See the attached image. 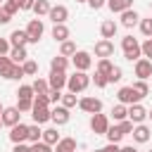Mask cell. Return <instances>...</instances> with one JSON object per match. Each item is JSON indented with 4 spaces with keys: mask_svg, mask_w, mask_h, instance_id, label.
<instances>
[{
    "mask_svg": "<svg viewBox=\"0 0 152 152\" xmlns=\"http://www.w3.org/2000/svg\"><path fill=\"white\" fill-rule=\"evenodd\" d=\"M121 50H124V59H128L133 64L142 57V48H140L138 38H133V36H124L121 38Z\"/></svg>",
    "mask_w": 152,
    "mask_h": 152,
    "instance_id": "1",
    "label": "cell"
},
{
    "mask_svg": "<svg viewBox=\"0 0 152 152\" xmlns=\"http://www.w3.org/2000/svg\"><path fill=\"white\" fill-rule=\"evenodd\" d=\"M90 81H93V78L88 76V71H74V74L66 78V90L74 93V95H76V93H83V90L90 86Z\"/></svg>",
    "mask_w": 152,
    "mask_h": 152,
    "instance_id": "2",
    "label": "cell"
},
{
    "mask_svg": "<svg viewBox=\"0 0 152 152\" xmlns=\"http://www.w3.org/2000/svg\"><path fill=\"white\" fill-rule=\"evenodd\" d=\"M116 100H119V104H126V107H131V104H138L142 97L138 95V90H135L133 86H121V88L116 90Z\"/></svg>",
    "mask_w": 152,
    "mask_h": 152,
    "instance_id": "3",
    "label": "cell"
},
{
    "mask_svg": "<svg viewBox=\"0 0 152 152\" xmlns=\"http://www.w3.org/2000/svg\"><path fill=\"white\" fill-rule=\"evenodd\" d=\"M78 109L81 112H86V114H100L102 112V100H97V97H90V95H86V97H81L78 100Z\"/></svg>",
    "mask_w": 152,
    "mask_h": 152,
    "instance_id": "4",
    "label": "cell"
},
{
    "mask_svg": "<svg viewBox=\"0 0 152 152\" xmlns=\"http://www.w3.org/2000/svg\"><path fill=\"white\" fill-rule=\"evenodd\" d=\"M26 33H28V43H38L40 38H43V33H45V26H43V21L36 17V19H31L28 24H26Z\"/></svg>",
    "mask_w": 152,
    "mask_h": 152,
    "instance_id": "5",
    "label": "cell"
},
{
    "mask_svg": "<svg viewBox=\"0 0 152 152\" xmlns=\"http://www.w3.org/2000/svg\"><path fill=\"white\" fill-rule=\"evenodd\" d=\"M71 64H74V69H76V71H88V69L93 66V57H90V52L78 50V52L71 57Z\"/></svg>",
    "mask_w": 152,
    "mask_h": 152,
    "instance_id": "6",
    "label": "cell"
},
{
    "mask_svg": "<svg viewBox=\"0 0 152 152\" xmlns=\"http://www.w3.org/2000/svg\"><path fill=\"white\" fill-rule=\"evenodd\" d=\"M107 128H109V119H107V114H93L90 116V131L95 133V135H104L107 133Z\"/></svg>",
    "mask_w": 152,
    "mask_h": 152,
    "instance_id": "7",
    "label": "cell"
},
{
    "mask_svg": "<svg viewBox=\"0 0 152 152\" xmlns=\"http://www.w3.org/2000/svg\"><path fill=\"white\" fill-rule=\"evenodd\" d=\"M133 71H135L138 81H147V78H152V62L145 59V57H140V59L133 64Z\"/></svg>",
    "mask_w": 152,
    "mask_h": 152,
    "instance_id": "8",
    "label": "cell"
},
{
    "mask_svg": "<svg viewBox=\"0 0 152 152\" xmlns=\"http://www.w3.org/2000/svg\"><path fill=\"white\" fill-rule=\"evenodd\" d=\"M10 140L12 145H19V142H28V126L26 124H17L10 128Z\"/></svg>",
    "mask_w": 152,
    "mask_h": 152,
    "instance_id": "9",
    "label": "cell"
},
{
    "mask_svg": "<svg viewBox=\"0 0 152 152\" xmlns=\"http://www.w3.org/2000/svg\"><path fill=\"white\" fill-rule=\"evenodd\" d=\"M0 116H2V126H10V128H12V126L21 124V112H19L17 107H5Z\"/></svg>",
    "mask_w": 152,
    "mask_h": 152,
    "instance_id": "10",
    "label": "cell"
},
{
    "mask_svg": "<svg viewBox=\"0 0 152 152\" xmlns=\"http://www.w3.org/2000/svg\"><path fill=\"white\" fill-rule=\"evenodd\" d=\"M114 55V43L112 40H97L95 43V57H100V59H109Z\"/></svg>",
    "mask_w": 152,
    "mask_h": 152,
    "instance_id": "11",
    "label": "cell"
},
{
    "mask_svg": "<svg viewBox=\"0 0 152 152\" xmlns=\"http://www.w3.org/2000/svg\"><path fill=\"white\" fill-rule=\"evenodd\" d=\"M66 71H50L48 76V83H50V90H62L66 88Z\"/></svg>",
    "mask_w": 152,
    "mask_h": 152,
    "instance_id": "12",
    "label": "cell"
},
{
    "mask_svg": "<svg viewBox=\"0 0 152 152\" xmlns=\"http://www.w3.org/2000/svg\"><path fill=\"white\" fill-rule=\"evenodd\" d=\"M50 21L52 24H66V19H69V10L64 7V5H52V10H50Z\"/></svg>",
    "mask_w": 152,
    "mask_h": 152,
    "instance_id": "13",
    "label": "cell"
},
{
    "mask_svg": "<svg viewBox=\"0 0 152 152\" xmlns=\"http://www.w3.org/2000/svg\"><path fill=\"white\" fill-rule=\"evenodd\" d=\"M116 31H119V24H116L114 19H104V21L100 24V36H102L104 40H112V38L116 36Z\"/></svg>",
    "mask_w": 152,
    "mask_h": 152,
    "instance_id": "14",
    "label": "cell"
},
{
    "mask_svg": "<svg viewBox=\"0 0 152 152\" xmlns=\"http://www.w3.org/2000/svg\"><path fill=\"white\" fill-rule=\"evenodd\" d=\"M31 116H33V124H45V121H52V109L50 107H33L31 109Z\"/></svg>",
    "mask_w": 152,
    "mask_h": 152,
    "instance_id": "15",
    "label": "cell"
},
{
    "mask_svg": "<svg viewBox=\"0 0 152 152\" xmlns=\"http://www.w3.org/2000/svg\"><path fill=\"white\" fill-rule=\"evenodd\" d=\"M128 119L138 126V124H142V121L147 119V109H145L140 102H138V104H131V107H128Z\"/></svg>",
    "mask_w": 152,
    "mask_h": 152,
    "instance_id": "16",
    "label": "cell"
},
{
    "mask_svg": "<svg viewBox=\"0 0 152 152\" xmlns=\"http://www.w3.org/2000/svg\"><path fill=\"white\" fill-rule=\"evenodd\" d=\"M28 43V33H26V28L21 31V28H14L12 33H10V45L12 48H24Z\"/></svg>",
    "mask_w": 152,
    "mask_h": 152,
    "instance_id": "17",
    "label": "cell"
},
{
    "mask_svg": "<svg viewBox=\"0 0 152 152\" xmlns=\"http://www.w3.org/2000/svg\"><path fill=\"white\" fill-rule=\"evenodd\" d=\"M69 119H71V114H69V109H66V107H62V104L52 107V121H55L57 126H64V124H69Z\"/></svg>",
    "mask_w": 152,
    "mask_h": 152,
    "instance_id": "18",
    "label": "cell"
},
{
    "mask_svg": "<svg viewBox=\"0 0 152 152\" xmlns=\"http://www.w3.org/2000/svg\"><path fill=\"white\" fill-rule=\"evenodd\" d=\"M133 140L135 142H147L150 140V135H152V131H150V126H145V124H138V126H133Z\"/></svg>",
    "mask_w": 152,
    "mask_h": 152,
    "instance_id": "19",
    "label": "cell"
},
{
    "mask_svg": "<svg viewBox=\"0 0 152 152\" xmlns=\"http://www.w3.org/2000/svg\"><path fill=\"white\" fill-rule=\"evenodd\" d=\"M14 66H17V64H14V62H12V59H10L7 55H5V57H0V76H2V78H7V81H12V74H14Z\"/></svg>",
    "mask_w": 152,
    "mask_h": 152,
    "instance_id": "20",
    "label": "cell"
},
{
    "mask_svg": "<svg viewBox=\"0 0 152 152\" xmlns=\"http://www.w3.org/2000/svg\"><path fill=\"white\" fill-rule=\"evenodd\" d=\"M107 7L114 14H121L126 10H133V0H107Z\"/></svg>",
    "mask_w": 152,
    "mask_h": 152,
    "instance_id": "21",
    "label": "cell"
},
{
    "mask_svg": "<svg viewBox=\"0 0 152 152\" xmlns=\"http://www.w3.org/2000/svg\"><path fill=\"white\" fill-rule=\"evenodd\" d=\"M135 24H140V14H138L135 10H126V12H121V26L131 28V26H135Z\"/></svg>",
    "mask_w": 152,
    "mask_h": 152,
    "instance_id": "22",
    "label": "cell"
},
{
    "mask_svg": "<svg viewBox=\"0 0 152 152\" xmlns=\"http://www.w3.org/2000/svg\"><path fill=\"white\" fill-rule=\"evenodd\" d=\"M69 36H71V31H69V26H66V24H55V26H52V38H55L57 43L69 40Z\"/></svg>",
    "mask_w": 152,
    "mask_h": 152,
    "instance_id": "23",
    "label": "cell"
},
{
    "mask_svg": "<svg viewBox=\"0 0 152 152\" xmlns=\"http://www.w3.org/2000/svg\"><path fill=\"white\" fill-rule=\"evenodd\" d=\"M69 69V57H62V55H55L50 59V71H66Z\"/></svg>",
    "mask_w": 152,
    "mask_h": 152,
    "instance_id": "24",
    "label": "cell"
},
{
    "mask_svg": "<svg viewBox=\"0 0 152 152\" xmlns=\"http://www.w3.org/2000/svg\"><path fill=\"white\" fill-rule=\"evenodd\" d=\"M7 57H10L14 64H24V62L28 59V52H26V48H12Z\"/></svg>",
    "mask_w": 152,
    "mask_h": 152,
    "instance_id": "25",
    "label": "cell"
},
{
    "mask_svg": "<svg viewBox=\"0 0 152 152\" xmlns=\"http://www.w3.org/2000/svg\"><path fill=\"white\" fill-rule=\"evenodd\" d=\"M59 140H62V135H59V131H57L55 126H52V128H45V131H43V142H48V145H52V147H55V145H57Z\"/></svg>",
    "mask_w": 152,
    "mask_h": 152,
    "instance_id": "26",
    "label": "cell"
},
{
    "mask_svg": "<svg viewBox=\"0 0 152 152\" xmlns=\"http://www.w3.org/2000/svg\"><path fill=\"white\" fill-rule=\"evenodd\" d=\"M55 152H76V138H62L55 145Z\"/></svg>",
    "mask_w": 152,
    "mask_h": 152,
    "instance_id": "27",
    "label": "cell"
},
{
    "mask_svg": "<svg viewBox=\"0 0 152 152\" xmlns=\"http://www.w3.org/2000/svg\"><path fill=\"white\" fill-rule=\"evenodd\" d=\"M112 119L119 124V121H126L128 119V107L126 104H114L112 107Z\"/></svg>",
    "mask_w": 152,
    "mask_h": 152,
    "instance_id": "28",
    "label": "cell"
},
{
    "mask_svg": "<svg viewBox=\"0 0 152 152\" xmlns=\"http://www.w3.org/2000/svg\"><path fill=\"white\" fill-rule=\"evenodd\" d=\"M50 10H52V5H50L48 0H36V5H33V12H36L38 19H40V17H48Z\"/></svg>",
    "mask_w": 152,
    "mask_h": 152,
    "instance_id": "29",
    "label": "cell"
},
{
    "mask_svg": "<svg viewBox=\"0 0 152 152\" xmlns=\"http://www.w3.org/2000/svg\"><path fill=\"white\" fill-rule=\"evenodd\" d=\"M78 50H76V43L74 40H64V43H59V55L62 57H74Z\"/></svg>",
    "mask_w": 152,
    "mask_h": 152,
    "instance_id": "30",
    "label": "cell"
},
{
    "mask_svg": "<svg viewBox=\"0 0 152 152\" xmlns=\"http://www.w3.org/2000/svg\"><path fill=\"white\" fill-rule=\"evenodd\" d=\"M112 69H114V62L112 59H97V64H95V71L102 74V76H109Z\"/></svg>",
    "mask_w": 152,
    "mask_h": 152,
    "instance_id": "31",
    "label": "cell"
},
{
    "mask_svg": "<svg viewBox=\"0 0 152 152\" xmlns=\"http://www.w3.org/2000/svg\"><path fill=\"white\" fill-rule=\"evenodd\" d=\"M31 88H33L36 95H45V93L50 90V83H48V78H36V81L31 83Z\"/></svg>",
    "mask_w": 152,
    "mask_h": 152,
    "instance_id": "32",
    "label": "cell"
},
{
    "mask_svg": "<svg viewBox=\"0 0 152 152\" xmlns=\"http://www.w3.org/2000/svg\"><path fill=\"white\" fill-rule=\"evenodd\" d=\"M40 140H43L40 126H38V124H31V126H28V142L33 145V142H40Z\"/></svg>",
    "mask_w": 152,
    "mask_h": 152,
    "instance_id": "33",
    "label": "cell"
},
{
    "mask_svg": "<svg viewBox=\"0 0 152 152\" xmlns=\"http://www.w3.org/2000/svg\"><path fill=\"white\" fill-rule=\"evenodd\" d=\"M104 135H107V140H109V142H116V145H119V142H121V138H124V133H121V128H119V126H109Z\"/></svg>",
    "mask_w": 152,
    "mask_h": 152,
    "instance_id": "34",
    "label": "cell"
},
{
    "mask_svg": "<svg viewBox=\"0 0 152 152\" xmlns=\"http://www.w3.org/2000/svg\"><path fill=\"white\" fill-rule=\"evenodd\" d=\"M17 97H19V100H33L36 93H33L31 86H19V88H17Z\"/></svg>",
    "mask_w": 152,
    "mask_h": 152,
    "instance_id": "35",
    "label": "cell"
},
{
    "mask_svg": "<svg viewBox=\"0 0 152 152\" xmlns=\"http://www.w3.org/2000/svg\"><path fill=\"white\" fill-rule=\"evenodd\" d=\"M140 33L145 36V38H152V17L150 19H140Z\"/></svg>",
    "mask_w": 152,
    "mask_h": 152,
    "instance_id": "36",
    "label": "cell"
},
{
    "mask_svg": "<svg viewBox=\"0 0 152 152\" xmlns=\"http://www.w3.org/2000/svg\"><path fill=\"white\" fill-rule=\"evenodd\" d=\"M21 69H24L26 76H36V74H38V64H36L33 59H26V62L21 64Z\"/></svg>",
    "mask_w": 152,
    "mask_h": 152,
    "instance_id": "37",
    "label": "cell"
},
{
    "mask_svg": "<svg viewBox=\"0 0 152 152\" xmlns=\"http://www.w3.org/2000/svg\"><path fill=\"white\" fill-rule=\"evenodd\" d=\"M62 107H66V109H71V107H76L78 104V100H76V95L74 93H66V95H62V102H59Z\"/></svg>",
    "mask_w": 152,
    "mask_h": 152,
    "instance_id": "38",
    "label": "cell"
},
{
    "mask_svg": "<svg viewBox=\"0 0 152 152\" xmlns=\"http://www.w3.org/2000/svg\"><path fill=\"white\" fill-rule=\"evenodd\" d=\"M2 12L10 14V17H14V14L19 12V5H17L14 0H5V2H2Z\"/></svg>",
    "mask_w": 152,
    "mask_h": 152,
    "instance_id": "39",
    "label": "cell"
},
{
    "mask_svg": "<svg viewBox=\"0 0 152 152\" xmlns=\"http://www.w3.org/2000/svg\"><path fill=\"white\" fill-rule=\"evenodd\" d=\"M140 48H142V57L152 62V38H145V43H140Z\"/></svg>",
    "mask_w": 152,
    "mask_h": 152,
    "instance_id": "40",
    "label": "cell"
},
{
    "mask_svg": "<svg viewBox=\"0 0 152 152\" xmlns=\"http://www.w3.org/2000/svg\"><path fill=\"white\" fill-rule=\"evenodd\" d=\"M121 78H124V71H121V66H114V69H112V74L107 76V81H109V83H119Z\"/></svg>",
    "mask_w": 152,
    "mask_h": 152,
    "instance_id": "41",
    "label": "cell"
},
{
    "mask_svg": "<svg viewBox=\"0 0 152 152\" xmlns=\"http://www.w3.org/2000/svg\"><path fill=\"white\" fill-rule=\"evenodd\" d=\"M133 88L138 90V95H140V97H145V95L150 93V86H147V81H135V83H133Z\"/></svg>",
    "mask_w": 152,
    "mask_h": 152,
    "instance_id": "42",
    "label": "cell"
},
{
    "mask_svg": "<svg viewBox=\"0 0 152 152\" xmlns=\"http://www.w3.org/2000/svg\"><path fill=\"white\" fill-rule=\"evenodd\" d=\"M17 109H19L21 114H24V112H31V109H33V100H19V97H17Z\"/></svg>",
    "mask_w": 152,
    "mask_h": 152,
    "instance_id": "43",
    "label": "cell"
},
{
    "mask_svg": "<svg viewBox=\"0 0 152 152\" xmlns=\"http://www.w3.org/2000/svg\"><path fill=\"white\" fill-rule=\"evenodd\" d=\"M116 126L121 128V133H124V135H131V133H133V126H135V124H133L131 119H126V121H119Z\"/></svg>",
    "mask_w": 152,
    "mask_h": 152,
    "instance_id": "44",
    "label": "cell"
},
{
    "mask_svg": "<svg viewBox=\"0 0 152 152\" xmlns=\"http://www.w3.org/2000/svg\"><path fill=\"white\" fill-rule=\"evenodd\" d=\"M33 107H50L48 93H45V95H36V97H33Z\"/></svg>",
    "mask_w": 152,
    "mask_h": 152,
    "instance_id": "45",
    "label": "cell"
},
{
    "mask_svg": "<svg viewBox=\"0 0 152 152\" xmlns=\"http://www.w3.org/2000/svg\"><path fill=\"white\" fill-rule=\"evenodd\" d=\"M31 152H52V145H48V142H33L31 145Z\"/></svg>",
    "mask_w": 152,
    "mask_h": 152,
    "instance_id": "46",
    "label": "cell"
},
{
    "mask_svg": "<svg viewBox=\"0 0 152 152\" xmlns=\"http://www.w3.org/2000/svg\"><path fill=\"white\" fill-rule=\"evenodd\" d=\"M10 50H12V45H10V38H0V57L10 55Z\"/></svg>",
    "mask_w": 152,
    "mask_h": 152,
    "instance_id": "47",
    "label": "cell"
},
{
    "mask_svg": "<svg viewBox=\"0 0 152 152\" xmlns=\"http://www.w3.org/2000/svg\"><path fill=\"white\" fill-rule=\"evenodd\" d=\"M93 83H95L97 88H104L109 81H107V76H102V74H97V71H95V76H93Z\"/></svg>",
    "mask_w": 152,
    "mask_h": 152,
    "instance_id": "48",
    "label": "cell"
},
{
    "mask_svg": "<svg viewBox=\"0 0 152 152\" xmlns=\"http://www.w3.org/2000/svg\"><path fill=\"white\" fill-rule=\"evenodd\" d=\"M48 97H50V104H57L62 102V90H48Z\"/></svg>",
    "mask_w": 152,
    "mask_h": 152,
    "instance_id": "49",
    "label": "cell"
},
{
    "mask_svg": "<svg viewBox=\"0 0 152 152\" xmlns=\"http://www.w3.org/2000/svg\"><path fill=\"white\" fill-rule=\"evenodd\" d=\"M17 5H19V10H33V5H36V0H14Z\"/></svg>",
    "mask_w": 152,
    "mask_h": 152,
    "instance_id": "50",
    "label": "cell"
},
{
    "mask_svg": "<svg viewBox=\"0 0 152 152\" xmlns=\"http://www.w3.org/2000/svg\"><path fill=\"white\" fill-rule=\"evenodd\" d=\"M100 152H121V147L116 142H107L104 147H100Z\"/></svg>",
    "mask_w": 152,
    "mask_h": 152,
    "instance_id": "51",
    "label": "cell"
},
{
    "mask_svg": "<svg viewBox=\"0 0 152 152\" xmlns=\"http://www.w3.org/2000/svg\"><path fill=\"white\" fill-rule=\"evenodd\" d=\"M88 5H90V10H102L107 5V0H88Z\"/></svg>",
    "mask_w": 152,
    "mask_h": 152,
    "instance_id": "52",
    "label": "cell"
},
{
    "mask_svg": "<svg viewBox=\"0 0 152 152\" xmlns=\"http://www.w3.org/2000/svg\"><path fill=\"white\" fill-rule=\"evenodd\" d=\"M12 152H31V145L19 142V145H14V147H12Z\"/></svg>",
    "mask_w": 152,
    "mask_h": 152,
    "instance_id": "53",
    "label": "cell"
},
{
    "mask_svg": "<svg viewBox=\"0 0 152 152\" xmlns=\"http://www.w3.org/2000/svg\"><path fill=\"white\" fill-rule=\"evenodd\" d=\"M10 19H12V17H10V14H5V12H2V7H0V24H7Z\"/></svg>",
    "mask_w": 152,
    "mask_h": 152,
    "instance_id": "54",
    "label": "cell"
},
{
    "mask_svg": "<svg viewBox=\"0 0 152 152\" xmlns=\"http://www.w3.org/2000/svg\"><path fill=\"white\" fill-rule=\"evenodd\" d=\"M121 152H138L133 145H126V147H121Z\"/></svg>",
    "mask_w": 152,
    "mask_h": 152,
    "instance_id": "55",
    "label": "cell"
},
{
    "mask_svg": "<svg viewBox=\"0 0 152 152\" xmlns=\"http://www.w3.org/2000/svg\"><path fill=\"white\" fill-rule=\"evenodd\" d=\"M147 119H152V109H150V112H147Z\"/></svg>",
    "mask_w": 152,
    "mask_h": 152,
    "instance_id": "56",
    "label": "cell"
},
{
    "mask_svg": "<svg viewBox=\"0 0 152 152\" xmlns=\"http://www.w3.org/2000/svg\"><path fill=\"white\" fill-rule=\"evenodd\" d=\"M2 109H5V107H2V104H0V114H2Z\"/></svg>",
    "mask_w": 152,
    "mask_h": 152,
    "instance_id": "57",
    "label": "cell"
},
{
    "mask_svg": "<svg viewBox=\"0 0 152 152\" xmlns=\"http://www.w3.org/2000/svg\"><path fill=\"white\" fill-rule=\"evenodd\" d=\"M76 2H88V0H76Z\"/></svg>",
    "mask_w": 152,
    "mask_h": 152,
    "instance_id": "58",
    "label": "cell"
},
{
    "mask_svg": "<svg viewBox=\"0 0 152 152\" xmlns=\"http://www.w3.org/2000/svg\"><path fill=\"white\" fill-rule=\"evenodd\" d=\"M2 2H5V0H0V7H2Z\"/></svg>",
    "mask_w": 152,
    "mask_h": 152,
    "instance_id": "59",
    "label": "cell"
},
{
    "mask_svg": "<svg viewBox=\"0 0 152 152\" xmlns=\"http://www.w3.org/2000/svg\"><path fill=\"white\" fill-rule=\"evenodd\" d=\"M0 126H2V116H0Z\"/></svg>",
    "mask_w": 152,
    "mask_h": 152,
    "instance_id": "60",
    "label": "cell"
},
{
    "mask_svg": "<svg viewBox=\"0 0 152 152\" xmlns=\"http://www.w3.org/2000/svg\"><path fill=\"white\" fill-rule=\"evenodd\" d=\"M150 10H152V2H150Z\"/></svg>",
    "mask_w": 152,
    "mask_h": 152,
    "instance_id": "61",
    "label": "cell"
},
{
    "mask_svg": "<svg viewBox=\"0 0 152 152\" xmlns=\"http://www.w3.org/2000/svg\"><path fill=\"white\" fill-rule=\"evenodd\" d=\"M95 152H100V150H95Z\"/></svg>",
    "mask_w": 152,
    "mask_h": 152,
    "instance_id": "62",
    "label": "cell"
},
{
    "mask_svg": "<svg viewBox=\"0 0 152 152\" xmlns=\"http://www.w3.org/2000/svg\"><path fill=\"white\" fill-rule=\"evenodd\" d=\"M150 152H152V150H150Z\"/></svg>",
    "mask_w": 152,
    "mask_h": 152,
    "instance_id": "63",
    "label": "cell"
}]
</instances>
